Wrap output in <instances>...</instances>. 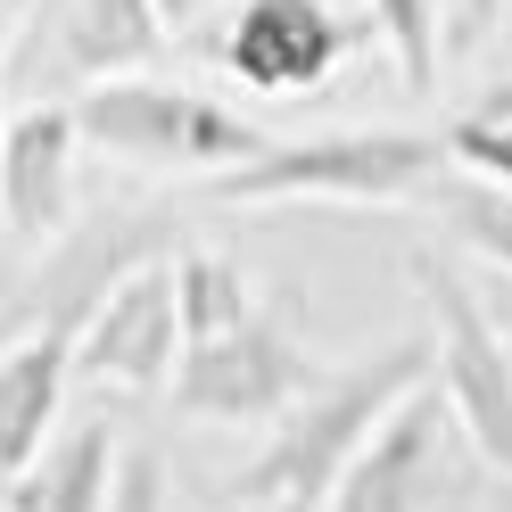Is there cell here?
Here are the masks:
<instances>
[{
	"label": "cell",
	"mask_w": 512,
	"mask_h": 512,
	"mask_svg": "<svg viewBox=\"0 0 512 512\" xmlns=\"http://www.w3.org/2000/svg\"><path fill=\"white\" fill-rule=\"evenodd\" d=\"M438 380V347L413 331V339H389L372 347L364 364L347 372H323L314 389L273 422V438L256 446V463L232 479V504L248 512H323L331 488L347 479V463L380 438V422Z\"/></svg>",
	"instance_id": "1"
},
{
	"label": "cell",
	"mask_w": 512,
	"mask_h": 512,
	"mask_svg": "<svg viewBox=\"0 0 512 512\" xmlns=\"http://www.w3.org/2000/svg\"><path fill=\"white\" fill-rule=\"evenodd\" d=\"M455 166L446 133L422 124H339V133L273 141L232 174H207L190 199L199 207H290V199H331V207H405L422 182Z\"/></svg>",
	"instance_id": "2"
},
{
	"label": "cell",
	"mask_w": 512,
	"mask_h": 512,
	"mask_svg": "<svg viewBox=\"0 0 512 512\" xmlns=\"http://www.w3.org/2000/svg\"><path fill=\"white\" fill-rule=\"evenodd\" d=\"M190 215H207L199 199H100V207H83L67 232L50 240V256L34 273H25V290L0 306V339H17V331H67L83 339V323L100 314V298L116 290L124 273H141L157 265V256H174L190 248Z\"/></svg>",
	"instance_id": "3"
},
{
	"label": "cell",
	"mask_w": 512,
	"mask_h": 512,
	"mask_svg": "<svg viewBox=\"0 0 512 512\" xmlns=\"http://www.w3.org/2000/svg\"><path fill=\"white\" fill-rule=\"evenodd\" d=\"M75 124H83V141L100 157L149 166V174H232V166L273 149V133H256L240 108H223V100H207L190 83H157V75L83 83Z\"/></svg>",
	"instance_id": "4"
},
{
	"label": "cell",
	"mask_w": 512,
	"mask_h": 512,
	"mask_svg": "<svg viewBox=\"0 0 512 512\" xmlns=\"http://www.w3.org/2000/svg\"><path fill=\"white\" fill-rule=\"evenodd\" d=\"M405 273L430 306V347H438V397L455 413V430L479 446L488 463L512 471V347L496 306L446 265L438 248H405Z\"/></svg>",
	"instance_id": "5"
},
{
	"label": "cell",
	"mask_w": 512,
	"mask_h": 512,
	"mask_svg": "<svg viewBox=\"0 0 512 512\" xmlns=\"http://www.w3.org/2000/svg\"><path fill=\"white\" fill-rule=\"evenodd\" d=\"M314 380L323 372H314V356L298 347V331L265 306V314H248V323H232V331L182 339L166 405L190 413V422H281Z\"/></svg>",
	"instance_id": "6"
},
{
	"label": "cell",
	"mask_w": 512,
	"mask_h": 512,
	"mask_svg": "<svg viewBox=\"0 0 512 512\" xmlns=\"http://www.w3.org/2000/svg\"><path fill=\"white\" fill-rule=\"evenodd\" d=\"M356 50V25H347L331 0H232V25H223V75L256 100H306L339 75V58Z\"/></svg>",
	"instance_id": "7"
},
{
	"label": "cell",
	"mask_w": 512,
	"mask_h": 512,
	"mask_svg": "<svg viewBox=\"0 0 512 512\" xmlns=\"http://www.w3.org/2000/svg\"><path fill=\"white\" fill-rule=\"evenodd\" d=\"M174 364H182V290H174V256H157V265L124 273L100 298V314L83 323L75 380L116 389V397H157L174 389Z\"/></svg>",
	"instance_id": "8"
},
{
	"label": "cell",
	"mask_w": 512,
	"mask_h": 512,
	"mask_svg": "<svg viewBox=\"0 0 512 512\" xmlns=\"http://www.w3.org/2000/svg\"><path fill=\"white\" fill-rule=\"evenodd\" d=\"M75 149H83L75 100H34V108L9 116V141H0V215H9L17 248L58 240L75 223Z\"/></svg>",
	"instance_id": "9"
},
{
	"label": "cell",
	"mask_w": 512,
	"mask_h": 512,
	"mask_svg": "<svg viewBox=\"0 0 512 512\" xmlns=\"http://www.w3.org/2000/svg\"><path fill=\"white\" fill-rule=\"evenodd\" d=\"M446 422H455V413H446L438 380L413 389L389 422H380V438L347 463V479L331 488L323 512H422L438 496V471H446Z\"/></svg>",
	"instance_id": "10"
},
{
	"label": "cell",
	"mask_w": 512,
	"mask_h": 512,
	"mask_svg": "<svg viewBox=\"0 0 512 512\" xmlns=\"http://www.w3.org/2000/svg\"><path fill=\"white\" fill-rule=\"evenodd\" d=\"M174 42L166 0H42V58L58 83H108L157 67Z\"/></svg>",
	"instance_id": "11"
},
{
	"label": "cell",
	"mask_w": 512,
	"mask_h": 512,
	"mask_svg": "<svg viewBox=\"0 0 512 512\" xmlns=\"http://www.w3.org/2000/svg\"><path fill=\"white\" fill-rule=\"evenodd\" d=\"M75 380V339L67 331H17L0 339V496L50 446V422Z\"/></svg>",
	"instance_id": "12"
},
{
	"label": "cell",
	"mask_w": 512,
	"mask_h": 512,
	"mask_svg": "<svg viewBox=\"0 0 512 512\" xmlns=\"http://www.w3.org/2000/svg\"><path fill=\"white\" fill-rule=\"evenodd\" d=\"M116 471H124V438L108 422H75L58 446H42V455L9 479L0 504L9 512H108Z\"/></svg>",
	"instance_id": "13"
},
{
	"label": "cell",
	"mask_w": 512,
	"mask_h": 512,
	"mask_svg": "<svg viewBox=\"0 0 512 512\" xmlns=\"http://www.w3.org/2000/svg\"><path fill=\"white\" fill-rule=\"evenodd\" d=\"M422 207L446 223V240L471 248L479 265H496L512 273V182H488V174H471V166H446L422 182Z\"/></svg>",
	"instance_id": "14"
},
{
	"label": "cell",
	"mask_w": 512,
	"mask_h": 512,
	"mask_svg": "<svg viewBox=\"0 0 512 512\" xmlns=\"http://www.w3.org/2000/svg\"><path fill=\"white\" fill-rule=\"evenodd\" d=\"M174 290H182V339H207V331H232L248 314H265L256 281L223 248H174Z\"/></svg>",
	"instance_id": "15"
},
{
	"label": "cell",
	"mask_w": 512,
	"mask_h": 512,
	"mask_svg": "<svg viewBox=\"0 0 512 512\" xmlns=\"http://www.w3.org/2000/svg\"><path fill=\"white\" fill-rule=\"evenodd\" d=\"M372 34L389 42L397 83L413 91V100L438 91V67H446V9L438 0H372Z\"/></svg>",
	"instance_id": "16"
},
{
	"label": "cell",
	"mask_w": 512,
	"mask_h": 512,
	"mask_svg": "<svg viewBox=\"0 0 512 512\" xmlns=\"http://www.w3.org/2000/svg\"><path fill=\"white\" fill-rule=\"evenodd\" d=\"M446 149H455V166L488 174V182H512V91H496L488 108H471L446 124Z\"/></svg>",
	"instance_id": "17"
},
{
	"label": "cell",
	"mask_w": 512,
	"mask_h": 512,
	"mask_svg": "<svg viewBox=\"0 0 512 512\" xmlns=\"http://www.w3.org/2000/svg\"><path fill=\"white\" fill-rule=\"evenodd\" d=\"M108 512H166V455H157L149 438H133V446H124V471H116Z\"/></svg>",
	"instance_id": "18"
},
{
	"label": "cell",
	"mask_w": 512,
	"mask_h": 512,
	"mask_svg": "<svg viewBox=\"0 0 512 512\" xmlns=\"http://www.w3.org/2000/svg\"><path fill=\"white\" fill-rule=\"evenodd\" d=\"M504 25V0H446V58H471Z\"/></svg>",
	"instance_id": "19"
},
{
	"label": "cell",
	"mask_w": 512,
	"mask_h": 512,
	"mask_svg": "<svg viewBox=\"0 0 512 512\" xmlns=\"http://www.w3.org/2000/svg\"><path fill=\"white\" fill-rule=\"evenodd\" d=\"M17 17H9V0H0V100H9V75H17ZM0 141H9V108H0Z\"/></svg>",
	"instance_id": "20"
},
{
	"label": "cell",
	"mask_w": 512,
	"mask_h": 512,
	"mask_svg": "<svg viewBox=\"0 0 512 512\" xmlns=\"http://www.w3.org/2000/svg\"><path fill=\"white\" fill-rule=\"evenodd\" d=\"M488 306H496V323H504V347H512V273H496V290H488Z\"/></svg>",
	"instance_id": "21"
},
{
	"label": "cell",
	"mask_w": 512,
	"mask_h": 512,
	"mask_svg": "<svg viewBox=\"0 0 512 512\" xmlns=\"http://www.w3.org/2000/svg\"><path fill=\"white\" fill-rule=\"evenodd\" d=\"M207 9V0H166V17H199Z\"/></svg>",
	"instance_id": "22"
}]
</instances>
